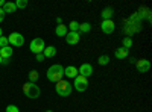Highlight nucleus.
Masks as SVG:
<instances>
[{
  "label": "nucleus",
  "mask_w": 152,
  "mask_h": 112,
  "mask_svg": "<svg viewBox=\"0 0 152 112\" xmlns=\"http://www.w3.org/2000/svg\"><path fill=\"white\" fill-rule=\"evenodd\" d=\"M46 74H47V79L50 82L58 83L59 80H62V77H64V67H62L61 64H55L47 70Z\"/></svg>",
  "instance_id": "nucleus-1"
},
{
  "label": "nucleus",
  "mask_w": 152,
  "mask_h": 112,
  "mask_svg": "<svg viewBox=\"0 0 152 112\" xmlns=\"http://www.w3.org/2000/svg\"><path fill=\"white\" fill-rule=\"evenodd\" d=\"M21 90H23V94L26 95L28 98H38L41 94L40 88H38V85L32 83V82H26L23 86H21Z\"/></svg>",
  "instance_id": "nucleus-2"
},
{
  "label": "nucleus",
  "mask_w": 152,
  "mask_h": 112,
  "mask_svg": "<svg viewBox=\"0 0 152 112\" xmlns=\"http://www.w3.org/2000/svg\"><path fill=\"white\" fill-rule=\"evenodd\" d=\"M55 91H56V94L61 95V97H69V95L72 94V91H73V86L70 85L69 80H59V82L55 85Z\"/></svg>",
  "instance_id": "nucleus-3"
},
{
  "label": "nucleus",
  "mask_w": 152,
  "mask_h": 112,
  "mask_svg": "<svg viewBox=\"0 0 152 112\" xmlns=\"http://www.w3.org/2000/svg\"><path fill=\"white\" fill-rule=\"evenodd\" d=\"M44 48H46V46H44L43 38H34V40L31 41L29 50H31L32 53H35V55H38V53H43Z\"/></svg>",
  "instance_id": "nucleus-4"
},
{
  "label": "nucleus",
  "mask_w": 152,
  "mask_h": 112,
  "mask_svg": "<svg viewBox=\"0 0 152 112\" xmlns=\"http://www.w3.org/2000/svg\"><path fill=\"white\" fill-rule=\"evenodd\" d=\"M73 88H75L76 91H79V92L85 91V90L88 88V79H87V77H84V76H79V74H78V76L75 77Z\"/></svg>",
  "instance_id": "nucleus-5"
},
{
  "label": "nucleus",
  "mask_w": 152,
  "mask_h": 112,
  "mask_svg": "<svg viewBox=\"0 0 152 112\" xmlns=\"http://www.w3.org/2000/svg\"><path fill=\"white\" fill-rule=\"evenodd\" d=\"M8 41L11 46H14V47H21L24 44V36L18 32H12L9 36H8Z\"/></svg>",
  "instance_id": "nucleus-6"
},
{
  "label": "nucleus",
  "mask_w": 152,
  "mask_h": 112,
  "mask_svg": "<svg viewBox=\"0 0 152 112\" xmlns=\"http://www.w3.org/2000/svg\"><path fill=\"white\" fill-rule=\"evenodd\" d=\"M135 67H137L138 73H148L151 68V62L148 59H138V61H135Z\"/></svg>",
  "instance_id": "nucleus-7"
},
{
  "label": "nucleus",
  "mask_w": 152,
  "mask_h": 112,
  "mask_svg": "<svg viewBox=\"0 0 152 112\" xmlns=\"http://www.w3.org/2000/svg\"><path fill=\"white\" fill-rule=\"evenodd\" d=\"M81 41V33L79 32H67L66 35V43L70 46H75Z\"/></svg>",
  "instance_id": "nucleus-8"
},
{
  "label": "nucleus",
  "mask_w": 152,
  "mask_h": 112,
  "mask_svg": "<svg viewBox=\"0 0 152 112\" xmlns=\"http://www.w3.org/2000/svg\"><path fill=\"white\" fill-rule=\"evenodd\" d=\"M100 29H102L104 33H113L114 29H116V24H114L113 20H102V24H100Z\"/></svg>",
  "instance_id": "nucleus-9"
},
{
  "label": "nucleus",
  "mask_w": 152,
  "mask_h": 112,
  "mask_svg": "<svg viewBox=\"0 0 152 112\" xmlns=\"http://www.w3.org/2000/svg\"><path fill=\"white\" fill-rule=\"evenodd\" d=\"M78 73H79V76H84V77H90L91 74H93V67L91 64H82L79 68H78Z\"/></svg>",
  "instance_id": "nucleus-10"
},
{
  "label": "nucleus",
  "mask_w": 152,
  "mask_h": 112,
  "mask_svg": "<svg viewBox=\"0 0 152 112\" xmlns=\"http://www.w3.org/2000/svg\"><path fill=\"white\" fill-rule=\"evenodd\" d=\"M64 76L69 77V79H75L76 76H78V68H76L75 65H69L64 68Z\"/></svg>",
  "instance_id": "nucleus-11"
},
{
  "label": "nucleus",
  "mask_w": 152,
  "mask_h": 112,
  "mask_svg": "<svg viewBox=\"0 0 152 112\" xmlns=\"http://www.w3.org/2000/svg\"><path fill=\"white\" fill-rule=\"evenodd\" d=\"M0 56H2V59H11V56H12V48H11V46H6V47L0 48Z\"/></svg>",
  "instance_id": "nucleus-12"
},
{
  "label": "nucleus",
  "mask_w": 152,
  "mask_h": 112,
  "mask_svg": "<svg viewBox=\"0 0 152 112\" xmlns=\"http://www.w3.org/2000/svg\"><path fill=\"white\" fill-rule=\"evenodd\" d=\"M43 55H44V58H53L56 55V47L55 46H47L43 50Z\"/></svg>",
  "instance_id": "nucleus-13"
},
{
  "label": "nucleus",
  "mask_w": 152,
  "mask_h": 112,
  "mask_svg": "<svg viewBox=\"0 0 152 112\" xmlns=\"http://www.w3.org/2000/svg\"><path fill=\"white\" fill-rule=\"evenodd\" d=\"M129 55V50L128 48H125V47H120L116 50V53H114V56H116L117 59H125V58H128Z\"/></svg>",
  "instance_id": "nucleus-14"
},
{
  "label": "nucleus",
  "mask_w": 152,
  "mask_h": 112,
  "mask_svg": "<svg viewBox=\"0 0 152 112\" xmlns=\"http://www.w3.org/2000/svg\"><path fill=\"white\" fill-rule=\"evenodd\" d=\"M3 12L5 14H12V12H15V3H11V2H5V5H3Z\"/></svg>",
  "instance_id": "nucleus-15"
},
{
  "label": "nucleus",
  "mask_w": 152,
  "mask_h": 112,
  "mask_svg": "<svg viewBox=\"0 0 152 112\" xmlns=\"http://www.w3.org/2000/svg\"><path fill=\"white\" fill-rule=\"evenodd\" d=\"M67 32H69V29H67L66 24H58L56 29H55V33H56L58 36H66Z\"/></svg>",
  "instance_id": "nucleus-16"
},
{
  "label": "nucleus",
  "mask_w": 152,
  "mask_h": 112,
  "mask_svg": "<svg viewBox=\"0 0 152 112\" xmlns=\"http://www.w3.org/2000/svg\"><path fill=\"white\" fill-rule=\"evenodd\" d=\"M91 30V24L90 23H79V29L78 32L82 35V33H87V32H90Z\"/></svg>",
  "instance_id": "nucleus-17"
},
{
  "label": "nucleus",
  "mask_w": 152,
  "mask_h": 112,
  "mask_svg": "<svg viewBox=\"0 0 152 112\" xmlns=\"http://www.w3.org/2000/svg\"><path fill=\"white\" fill-rule=\"evenodd\" d=\"M113 14H114V11H113V8H105L104 11H102V20H111V17H113Z\"/></svg>",
  "instance_id": "nucleus-18"
},
{
  "label": "nucleus",
  "mask_w": 152,
  "mask_h": 112,
  "mask_svg": "<svg viewBox=\"0 0 152 112\" xmlns=\"http://www.w3.org/2000/svg\"><path fill=\"white\" fill-rule=\"evenodd\" d=\"M122 47H125V48H128V50H129V48L132 47V38H129V36H125V38L122 40Z\"/></svg>",
  "instance_id": "nucleus-19"
},
{
  "label": "nucleus",
  "mask_w": 152,
  "mask_h": 112,
  "mask_svg": "<svg viewBox=\"0 0 152 112\" xmlns=\"http://www.w3.org/2000/svg\"><path fill=\"white\" fill-rule=\"evenodd\" d=\"M108 62H110V56L108 55H102V56H99V59H97L99 65H107Z\"/></svg>",
  "instance_id": "nucleus-20"
},
{
  "label": "nucleus",
  "mask_w": 152,
  "mask_h": 112,
  "mask_svg": "<svg viewBox=\"0 0 152 112\" xmlns=\"http://www.w3.org/2000/svg\"><path fill=\"white\" fill-rule=\"evenodd\" d=\"M38 71L37 70H32V71H29V82H32V83H35L37 80H38Z\"/></svg>",
  "instance_id": "nucleus-21"
},
{
  "label": "nucleus",
  "mask_w": 152,
  "mask_h": 112,
  "mask_svg": "<svg viewBox=\"0 0 152 112\" xmlns=\"http://www.w3.org/2000/svg\"><path fill=\"white\" fill-rule=\"evenodd\" d=\"M26 6H28V0H17V2H15V8L23 9V8H26Z\"/></svg>",
  "instance_id": "nucleus-22"
},
{
  "label": "nucleus",
  "mask_w": 152,
  "mask_h": 112,
  "mask_svg": "<svg viewBox=\"0 0 152 112\" xmlns=\"http://www.w3.org/2000/svg\"><path fill=\"white\" fill-rule=\"evenodd\" d=\"M79 29V23L78 21H70V32H78Z\"/></svg>",
  "instance_id": "nucleus-23"
},
{
  "label": "nucleus",
  "mask_w": 152,
  "mask_h": 112,
  "mask_svg": "<svg viewBox=\"0 0 152 112\" xmlns=\"http://www.w3.org/2000/svg\"><path fill=\"white\" fill-rule=\"evenodd\" d=\"M6 46H9L8 36H0V48H2V47H6Z\"/></svg>",
  "instance_id": "nucleus-24"
},
{
  "label": "nucleus",
  "mask_w": 152,
  "mask_h": 112,
  "mask_svg": "<svg viewBox=\"0 0 152 112\" xmlns=\"http://www.w3.org/2000/svg\"><path fill=\"white\" fill-rule=\"evenodd\" d=\"M6 112H20V109L15 105H8L6 106Z\"/></svg>",
  "instance_id": "nucleus-25"
},
{
  "label": "nucleus",
  "mask_w": 152,
  "mask_h": 112,
  "mask_svg": "<svg viewBox=\"0 0 152 112\" xmlns=\"http://www.w3.org/2000/svg\"><path fill=\"white\" fill-rule=\"evenodd\" d=\"M44 61V55L43 53H38L37 55V62H43Z\"/></svg>",
  "instance_id": "nucleus-26"
},
{
  "label": "nucleus",
  "mask_w": 152,
  "mask_h": 112,
  "mask_svg": "<svg viewBox=\"0 0 152 112\" xmlns=\"http://www.w3.org/2000/svg\"><path fill=\"white\" fill-rule=\"evenodd\" d=\"M3 18H5V12H3V9L0 8V23L3 21Z\"/></svg>",
  "instance_id": "nucleus-27"
},
{
  "label": "nucleus",
  "mask_w": 152,
  "mask_h": 112,
  "mask_svg": "<svg viewBox=\"0 0 152 112\" xmlns=\"http://www.w3.org/2000/svg\"><path fill=\"white\" fill-rule=\"evenodd\" d=\"M9 62H11V59H3V61H2V65H8Z\"/></svg>",
  "instance_id": "nucleus-28"
},
{
  "label": "nucleus",
  "mask_w": 152,
  "mask_h": 112,
  "mask_svg": "<svg viewBox=\"0 0 152 112\" xmlns=\"http://www.w3.org/2000/svg\"><path fill=\"white\" fill-rule=\"evenodd\" d=\"M56 23L61 24V23H62V18H61V17H56Z\"/></svg>",
  "instance_id": "nucleus-29"
},
{
  "label": "nucleus",
  "mask_w": 152,
  "mask_h": 112,
  "mask_svg": "<svg viewBox=\"0 0 152 112\" xmlns=\"http://www.w3.org/2000/svg\"><path fill=\"white\" fill-rule=\"evenodd\" d=\"M3 5H5V0H0V8H3Z\"/></svg>",
  "instance_id": "nucleus-30"
},
{
  "label": "nucleus",
  "mask_w": 152,
  "mask_h": 112,
  "mask_svg": "<svg viewBox=\"0 0 152 112\" xmlns=\"http://www.w3.org/2000/svg\"><path fill=\"white\" fill-rule=\"evenodd\" d=\"M2 33H3V30H2V27H0V36H2Z\"/></svg>",
  "instance_id": "nucleus-31"
},
{
  "label": "nucleus",
  "mask_w": 152,
  "mask_h": 112,
  "mask_svg": "<svg viewBox=\"0 0 152 112\" xmlns=\"http://www.w3.org/2000/svg\"><path fill=\"white\" fill-rule=\"evenodd\" d=\"M2 61H3V59H2V56H0V65H2Z\"/></svg>",
  "instance_id": "nucleus-32"
},
{
  "label": "nucleus",
  "mask_w": 152,
  "mask_h": 112,
  "mask_svg": "<svg viewBox=\"0 0 152 112\" xmlns=\"http://www.w3.org/2000/svg\"><path fill=\"white\" fill-rule=\"evenodd\" d=\"M46 112H53V111H46Z\"/></svg>",
  "instance_id": "nucleus-33"
}]
</instances>
